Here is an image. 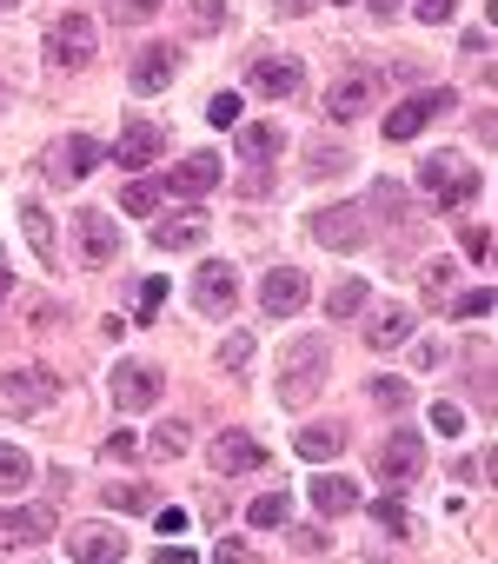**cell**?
Segmentation results:
<instances>
[{
  "label": "cell",
  "instance_id": "d6a6232c",
  "mask_svg": "<svg viewBox=\"0 0 498 564\" xmlns=\"http://www.w3.org/2000/svg\"><path fill=\"white\" fill-rule=\"evenodd\" d=\"M186 28H193V34H219V28H226V8H219V0H193V8H186Z\"/></svg>",
  "mask_w": 498,
  "mask_h": 564
},
{
  "label": "cell",
  "instance_id": "f35d334b",
  "mask_svg": "<svg viewBox=\"0 0 498 564\" xmlns=\"http://www.w3.org/2000/svg\"><path fill=\"white\" fill-rule=\"evenodd\" d=\"M346 166H353V160H346L339 147H313V166H306V173H313V180H333V173H346Z\"/></svg>",
  "mask_w": 498,
  "mask_h": 564
},
{
  "label": "cell",
  "instance_id": "603a6c76",
  "mask_svg": "<svg viewBox=\"0 0 498 564\" xmlns=\"http://www.w3.org/2000/svg\"><path fill=\"white\" fill-rule=\"evenodd\" d=\"M300 458H313V465H326V458H339L346 452V425H333V419H320V425H306L300 438Z\"/></svg>",
  "mask_w": 498,
  "mask_h": 564
},
{
  "label": "cell",
  "instance_id": "30bf717a",
  "mask_svg": "<svg viewBox=\"0 0 498 564\" xmlns=\"http://www.w3.org/2000/svg\"><path fill=\"white\" fill-rule=\"evenodd\" d=\"M313 239L333 246V252H353V246H366V213L359 206H326L313 219Z\"/></svg>",
  "mask_w": 498,
  "mask_h": 564
},
{
  "label": "cell",
  "instance_id": "ee69618b",
  "mask_svg": "<svg viewBox=\"0 0 498 564\" xmlns=\"http://www.w3.org/2000/svg\"><path fill=\"white\" fill-rule=\"evenodd\" d=\"M432 425H439V432H452V438H458V432H465V412H458V405H452V399H439V405H432Z\"/></svg>",
  "mask_w": 498,
  "mask_h": 564
},
{
  "label": "cell",
  "instance_id": "bcb514c9",
  "mask_svg": "<svg viewBox=\"0 0 498 564\" xmlns=\"http://www.w3.org/2000/svg\"><path fill=\"white\" fill-rule=\"evenodd\" d=\"M107 458H113V465L140 458V438H133V432H113V438H107Z\"/></svg>",
  "mask_w": 498,
  "mask_h": 564
},
{
  "label": "cell",
  "instance_id": "ba28073f",
  "mask_svg": "<svg viewBox=\"0 0 498 564\" xmlns=\"http://www.w3.org/2000/svg\"><path fill=\"white\" fill-rule=\"evenodd\" d=\"M0 399H8L14 412H47V405L61 399V379H54V372H41V366H21V372H8Z\"/></svg>",
  "mask_w": 498,
  "mask_h": 564
},
{
  "label": "cell",
  "instance_id": "e0dca14e",
  "mask_svg": "<svg viewBox=\"0 0 498 564\" xmlns=\"http://www.w3.org/2000/svg\"><path fill=\"white\" fill-rule=\"evenodd\" d=\"M80 259H94V265L120 259V226L107 213H80Z\"/></svg>",
  "mask_w": 498,
  "mask_h": 564
},
{
  "label": "cell",
  "instance_id": "4316f807",
  "mask_svg": "<svg viewBox=\"0 0 498 564\" xmlns=\"http://www.w3.org/2000/svg\"><path fill=\"white\" fill-rule=\"evenodd\" d=\"M286 518H293V498H286V491H267V498L246 505V524H253V531H273V524H286Z\"/></svg>",
  "mask_w": 498,
  "mask_h": 564
},
{
  "label": "cell",
  "instance_id": "681fc988",
  "mask_svg": "<svg viewBox=\"0 0 498 564\" xmlns=\"http://www.w3.org/2000/svg\"><path fill=\"white\" fill-rule=\"evenodd\" d=\"M153 524H160V531L173 538V531H186V511H173V505H166V511H153Z\"/></svg>",
  "mask_w": 498,
  "mask_h": 564
},
{
  "label": "cell",
  "instance_id": "8fae6325",
  "mask_svg": "<svg viewBox=\"0 0 498 564\" xmlns=\"http://www.w3.org/2000/svg\"><path fill=\"white\" fill-rule=\"evenodd\" d=\"M54 531V511L47 505H14V511H0V544L8 551H28Z\"/></svg>",
  "mask_w": 498,
  "mask_h": 564
},
{
  "label": "cell",
  "instance_id": "60d3db41",
  "mask_svg": "<svg viewBox=\"0 0 498 564\" xmlns=\"http://www.w3.org/2000/svg\"><path fill=\"white\" fill-rule=\"evenodd\" d=\"M206 120H213V127H239V94H213Z\"/></svg>",
  "mask_w": 498,
  "mask_h": 564
},
{
  "label": "cell",
  "instance_id": "6da1fadb",
  "mask_svg": "<svg viewBox=\"0 0 498 564\" xmlns=\"http://www.w3.org/2000/svg\"><path fill=\"white\" fill-rule=\"evenodd\" d=\"M100 166V140L94 133H67V140H54L47 153H41V173L54 180V186H74V180H87Z\"/></svg>",
  "mask_w": 498,
  "mask_h": 564
},
{
  "label": "cell",
  "instance_id": "484cf974",
  "mask_svg": "<svg viewBox=\"0 0 498 564\" xmlns=\"http://www.w3.org/2000/svg\"><path fill=\"white\" fill-rule=\"evenodd\" d=\"M34 485V458L21 452V445H0V498H14V491H28Z\"/></svg>",
  "mask_w": 498,
  "mask_h": 564
},
{
  "label": "cell",
  "instance_id": "44dd1931",
  "mask_svg": "<svg viewBox=\"0 0 498 564\" xmlns=\"http://www.w3.org/2000/svg\"><path fill=\"white\" fill-rule=\"evenodd\" d=\"M246 80H253L267 100H286V94H300V61H253V74H246Z\"/></svg>",
  "mask_w": 498,
  "mask_h": 564
},
{
  "label": "cell",
  "instance_id": "3957f363",
  "mask_svg": "<svg viewBox=\"0 0 498 564\" xmlns=\"http://www.w3.org/2000/svg\"><path fill=\"white\" fill-rule=\"evenodd\" d=\"M232 300H239V272H232L226 259H206V265L193 272V306H199L206 319H226Z\"/></svg>",
  "mask_w": 498,
  "mask_h": 564
},
{
  "label": "cell",
  "instance_id": "b9f144b4",
  "mask_svg": "<svg viewBox=\"0 0 498 564\" xmlns=\"http://www.w3.org/2000/svg\"><path fill=\"white\" fill-rule=\"evenodd\" d=\"M445 286H452V259H432L425 265V300H445Z\"/></svg>",
  "mask_w": 498,
  "mask_h": 564
},
{
  "label": "cell",
  "instance_id": "c3c4849f",
  "mask_svg": "<svg viewBox=\"0 0 498 564\" xmlns=\"http://www.w3.org/2000/svg\"><path fill=\"white\" fill-rule=\"evenodd\" d=\"M147 14H160V0H120V21H147Z\"/></svg>",
  "mask_w": 498,
  "mask_h": 564
},
{
  "label": "cell",
  "instance_id": "ac0fdd59",
  "mask_svg": "<svg viewBox=\"0 0 498 564\" xmlns=\"http://www.w3.org/2000/svg\"><path fill=\"white\" fill-rule=\"evenodd\" d=\"M366 100H372V80L353 74V80H339V87L326 94V120H333V127H353V120L366 113Z\"/></svg>",
  "mask_w": 498,
  "mask_h": 564
},
{
  "label": "cell",
  "instance_id": "8992f818",
  "mask_svg": "<svg viewBox=\"0 0 498 564\" xmlns=\"http://www.w3.org/2000/svg\"><path fill=\"white\" fill-rule=\"evenodd\" d=\"M306 300H313V279H306L300 265H273V272L260 279V306H267L273 319H293Z\"/></svg>",
  "mask_w": 498,
  "mask_h": 564
},
{
  "label": "cell",
  "instance_id": "83f0119b",
  "mask_svg": "<svg viewBox=\"0 0 498 564\" xmlns=\"http://www.w3.org/2000/svg\"><path fill=\"white\" fill-rule=\"evenodd\" d=\"M326 313H333V319H359V313H366V279H339L333 300H326Z\"/></svg>",
  "mask_w": 498,
  "mask_h": 564
},
{
  "label": "cell",
  "instance_id": "4fadbf2b",
  "mask_svg": "<svg viewBox=\"0 0 498 564\" xmlns=\"http://www.w3.org/2000/svg\"><path fill=\"white\" fill-rule=\"evenodd\" d=\"M67 557H80V564H120V557H127V538H120L113 524H80V531L67 538Z\"/></svg>",
  "mask_w": 498,
  "mask_h": 564
},
{
  "label": "cell",
  "instance_id": "11a10c76",
  "mask_svg": "<svg viewBox=\"0 0 498 564\" xmlns=\"http://www.w3.org/2000/svg\"><path fill=\"white\" fill-rule=\"evenodd\" d=\"M0 8H21V0H0Z\"/></svg>",
  "mask_w": 498,
  "mask_h": 564
},
{
  "label": "cell",
  "instance_id": "7402d4cb",
  "mask_svg": "<svg viewBox=\"0 0 498 564\" xmlns=\"http://www.w3.org/2000/svg\"><path fill=\"white\" fill-rule=\"evenodd\" d=\"M280 147H286L280 127H239V166H273Z\"/></svg>",
  "mask_w": 498,
  "mask_h": 564
},
{
  "label": "cell",
  "instance_id": "836d02e7",
  "mask_svg": "<svg viewBox=\"0 0 498 564\" xmlns=\"http://www.w3.org/2000/svg\"><path fill=\"white\" fill-rule=\"evenodd\" d=\"M120 206H127V213H140V219H147V213H153V206H160V186H153V180H127V193H120Z\"/></svg>",
  "mask_w": 498,
  "mask_h": 564
},
{
  "label": "cell",
  "instance_id": "f6af8a7d",
  "mask_svg": "<svg viewBox=\"0 0 498 564\" xmlns=\"http://www.w3.org/2000/svg\"><path fill=\"white\" fill-rule=\"evenodd\" d=\"M160 300H166V279H147V286H140V326L160 313Z\"/></svg>",
  "mask_w": 498,
  "mask_h": 564
},
{
  "label": "cell",
  "instance_id": "f546056e",
  "mask_svg": "<svg viewBox=\"0 0 498 564\" xmlns=\"http://www.w3.org/2000/svg\"><path fill=\"white\" fill-rule=\"evenodd\" d=\"M478 186H485V173H478V166H458V180H452V186L439 193V213H458V206H465V199H472Z\"/></svg>",
  "mask_w": 498,
  "mask_h": 564
},
{
  "label": "cell",
  "instance_id": "f5cc1de1",
  "mask_svg": "<svg viewBox=\"0 0 498 564\" xmlns=\"http://www.w3.org/2000/svg\"><path fill=\"white\" fill-rule=\"evenodd\" d=\"M280 14H306V0H280Z\"/></svg>",
  "mask_w": 498,
  "mask_h": 564
},
{
  "label": "cell",
  "instance_id": "277c9868",
  "mask_svg": "<svg viewBox=\"0 0 498 564\" xmlns=\"http://www.w3.org/2000/svg\"><path fill=\"white\" fill-rule=\"evenodd\" d=\"M94 47H100V28H94L87 14H61V21L47 28V54H54L61 67H87Z\"/></svg>",
  "mask_w": 498,
  "mask_h": 564
},
{
  "label": "cell",
  "instance_id": "f907efd6",
  "mask_svg": "<svg viewBox=\"0 0 498 564\" xmlns=\"http://www.w3.org/2000/svg\"><path fill=\"white\" fill-rule=\"evenodd\" d=\"M465 54H478V61H485V54H491V34H485V28H472V34H465Z\"/></svg>",
  "mask_w": 498,
  "mask_h": 564
},
{
  "label": "cell",
  "instance_id": "9a60e30c",
  "mask_svg": "<svg viewBox=\"0 0 498 564\" xmlns=\"http://www.w3.org/2000/svg\"><path fill=\"white\" fill-rule=\"evenodd\" d=\"M153 399H160V372L153 366H120L113 372V405L120 412H147Z\"/></svg>",
  "mask_w": 498,
  "mask_h": 564
},
{
  "label": "cell",
  "instance_id": "74e56055",
  "mask_svg": "<svg viewBox=\"0 0 498 564\" xmlns=\"http://www.w3.org/2000/svg\"><path fill=\"white\" fill-rule=\"evenodd\" d=\"M239 366H253V339H246V333H232L219 346V372H239Z\"/></svg>",
  "mask_w": 498,
  "mask_h": 564
},
{
  "label": "cell",
  "instance_id": "ab89813d",
  "mask_svg": "<svg viewBox=\"0 0 498 564\" xmlns=\"http://www.w3.org/2000/svg\"><path fill=\"white\" fill-rule=\"evenodd\" d=\"M405 392H412V379H392V372H379V379H372V399H379L386 412H392V405H405Z\"/></svg>",
  "mask_w": 498,
  "mask_h": 564
},
{
  "label": "cell",
  "instance_id": "d4e9b609",
  "mask_svg": "<svg viewBox=\"0 0 498 564\" xmlns=\"http://www.w3.org/2000/svg\"><path fill=\"white\" fill-rule=\"evenodd\" d=\"M21 232H28V246H34V259H41V265H54V213L28 199V206H21Z\"/></svg>",
  "mask_w": 498,
  "mask_h": 564
},
{
  "label": "cell",
  "instance_id": "7dc6e473",
  "mask_svg": "<svg viewBox=\"0 0 498 564\" xmlns=\"http://www.w3.org/2000/svg\"><path fill=\"white\" fill-rule=\"evenodd\" d=\"M458 239H465V252H472V259H485V252H491V232H485V226H465Z\"/></svg>",
  "mask_w": 498,
  "mask_h": 564
},
{
  "label": "cell",
  "instance_id": "9f6ffc18",
  "mask_svg": "<svg viewBox=\"0 0 498 564\" xmlns=\"http://www.w3.org/2000/svg\"><path fill=\"white\" fill-rule=\"evenodd\" d=\"M339 8H353V0H339Z\"/></svg>",
  "mask_w": 498,
  "mask_h": 564
},
{
  "label": "cell",
  "instance_id": "d6986e66",
  "mask_svg": "<svg viewBox=\"0 0 498 564\" xmlns=\"http://www.w3.org/2000/svg\"><path fill=\"white\" fill-rule=\"evenodd\" d=\"M206 239V213L199 206H186V213H173L166 226H153V246L160 252H186V246H199Z\"/></svg>",
  "mask_w": 498,
  "mask_h": 564
},
{
  "label": "cell",
  "instance_id": "7c38bea8",
  "mask_svg": "<svg viewBox=\"0 0 498 564\" xmlns=\"http://www.w3.org/2000/svg\"><path fill=\"white\" fill-rule=\"evenodd\" d=\"M166 153V133L153 120H127V133L113 140V166H153Z\"/></svg>",
  "mask_w": 498,
  "mask_h": 564
},
{
  "label": "cell",
  "instance_id": "8d00e7d4",
  "mask_svg": "<svg viewBox=\"0 0 498 564\" xmlns=\"http://www.w3.org/2000/svg\"><path fill=\"white\" fill-rule=\"evenodd\" d=\"M326 551H333V538H326L320 524H300V531H293V557H326Z\"/></svg>",
  "mask_w": 498,
  "mask_h": 564
},
{
  "label": "cell",
  "instance_id": "5b68a950",
  "mask_svg": "<svg viewBox=\"0 0 498 564\" xmlns=\"http://www.w3.org/2000/svg\"><path fill=\"white\" fill-rule=\"evenodd\" d=\"M452 107H458L452 87H432V94H419V100H399V107L386 113V140H412V133H425V120H439V113H452Z\"/></svg>",
  "mask_w": 498,
  "mask_h": 564
},
{
  "label": "cell",
  "instance_id": "ffe728a7",
  "mask_svg": "<svg viewBox=\"0 0 498 564\" xmlns=\"http://www.w3.org/2000/svg\"><path fill=\"white\" fill-rule=\"evenodd\" d=\"M306 491H313V505H320L326 518H346V511H359V485H353V478H339V471H320Z\"/></svg>",
  "mask_w": 498,
  "mask_h": 564
},
{
  "label": "cell",
  "instance_id": "7a4b0ae2",
  "mask_svg": "<svg viewBox=\"0 0 498 564\" xmlns=\"http://www.w3.org/2000/svg\"><path fill=\"white\" fill-rule=\"evenodd\" d=\"M326 339H300L293 352H286V386H280V399L286 405H300V399H313L320 386H326Z\"/></svg>",
  "mask_w": 498,
  "mask_h": 564
},
{
  "label": "cell",
  "instance_id": "e575fe53",
  "mask_svg": "<svg viewBox=\"0 0 498 564\" xmlns=\"http://www.w3.org/2000/svg\"><path fill=\"white\" fill-rule=\"evenodd\" d=\"M372 518H379L392 538H412V511H405L399 498H379V505H372Z\"/></svg>",
  "mask_w": 498,
  "mask_h": 564
},
{
  "label": "cell",
  "instance_id": "7bdbcfd3",
  "mask_svg": "<svg viewBox=\"0 0 498 564\" xmlns=\"http://www.w3.org/2000/svg\"><path fill=\"white\" fill-rule=\"evenodd\" d=\"M412 14L439 28V21H452V14H458V0H412Z\"/></svg>",
  "mask_w": 498,
  "mask_h": 564
},
{
  "label": "cell",
  "instance_id": "5bb4252c",
  "mask_svg": "<svg viewBox=\"0 0 498 564\" xmlns=\"http://www.w3.org/2000/svg\"><path fill=\"white\" fill-rule=\"evenodd\" d=\"M173 67H180V47L153 41V47L133 61V94H166V87H173Z\"/></svg>",
  "mask_w": 498,
  "mask_h": 564
},
{
  "label": "cell",
  "instance_id": "db71d44e",
  "mask_svg": "<svg viewBox=\"0 0 498 564\" xmlns=\"http://www.w3.org/2000/svg\"><path fill=\"white\" fill-rule=\"evenodd\" d=\"M372 14H399V0H372Z\"/></svg>",
  "mask_w": 498,
  "mask_h": 564
},
{
  "label": "cell",
  "instance_id": "816d5d0a",
  "mask_svg": "<svg viewBox=\"0 0 498 564\" xmlns=\"http://www.w3.org/2000/svg\"><path fill=\"white\" fill-rule=\"evenodd\" d=\"M8 293H14V272H8V265H0V300H8Z\"/></svg>",
  "mask_w": 498,
  "mask_h": 564
},
{
  "label": "cell",
  "instance_id": "2e32d148",
  "mask_svg": "<svg viewBox=\"0 0 498 564\" xmlns=\"http://www.w3.org/2000/svg\"><path fill=\"white\" fill-rule=\"evenodd\" d=\"M213 465H219L226 478H239V471H260L267 452H260V438H246V432H219V438H213Z\"/></svg>",
  "mask_w": 498,
  "mask_h": 564
},
{
  "label": "cell",
  "instance_id": "cb8c5ba5",
  "mask_svg": "<svg viewBox=\"0 0 498 564\" xmlns=\"http://www.w3.org/2000/svg\"><path fill=\"white\" fill-rule=\"evenodd\" d=\"M412 326H419V319H412L405 306H386V313H379V319L366 326V346H379V352H392V346H405V339H412Z\"/></svg>",
  "mask_w": 498,
  "mask_h": 564
},
{
  "label": "cell",
  "instance_id": "9c48e42d",
  "mask_svg": "<svg viewBox=\"0 0 498 564\" xmlns=\"http://www.w3.org/2000/svg\"><path fill=\"white\" fill-rule=\"evenodd\" d=\"M213 186H219V153H193V160L166 166V180H160V193H180V199H199Z\"/></svg>",
  "mask_w": 498,
  "mask_h": 564
},
{
  "label": "cell",
  "instance_id": "4dcf8cb0",
  "mask_svg": "<svg viewBox=\"0 0 498 564\" xmlns=\"http://www.w3.org/2000/svg\"><path fill=\"white\" fill-rule=\"evenodd\" d=\"M186 445H193V438H186L180 419H160V425H153V452H160V458H186Z\"/></svg>",
  "mask_w": 498,
  "mask_h": 564
},
{
  "label": "cell",
  "instance_id": "d590c367",
  "mask_svg": "<svg viewBox=\"0 0 498 564\" xmlns=\"http://www.w3.org/2000/svg\"><path fill=\"white\" fill-rule=\"evenodd\" d=\"M452 319H491V286H472L465 300H452Z\"/></svg>",
  "mask_w": 498,
  "mask_h": 564
},
{
  "label": "cell",
  "instance_id": "52a82bcc",
  "mask_svg": "<svg viewBox=\"0 0 498 564\" xmlns=\"http://www.w3.org/2000/svg\"><path fill=\"white\" fill-rule=\"evenodd\" d=\"M425 471V438L412 432V425H399L386 445H379V478L386 485H405V478H419Z\"/></svg>",
  "mask_w": 498,
  "mask_h": 564
},
{
  "label": "cell",
  "instance_id": "f1b7e54d",
  "mask_svg": "<svg viewBox=\"0 0 498 564\" xmlns=\"http://www.w3.org/2000/svg\"><path fill=\"white\" fill-rule=\"evenodd\" d=\"M458 166H465V160H452V153H432V160L419 166V186H425V193H445V186L458 180Z\"/></svg>",
  "mask_w": 498,
  "mask_h": 564
},
{
  "label": "cell",
  "instance_id": "1f68e13d",
  "mask_svg": "<svg viewBox=\"0 0 498 564\" xmlns=\"http://www.w3.org/2000/svg\"><path fill=\"white\" fill-rule=\"evenodd\" d=\"M107 505L113 511H153L160 498H153V485H107Z\"/></svg>",
  "mask_w": 498,
  "mask_h": 564
}]
</instances>
